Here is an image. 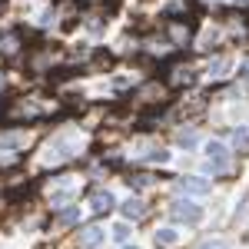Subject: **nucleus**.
Returning <instances> with one entry per match:
<instances>
[{"instance_id":"39448f33","label":"nucleus","mask_w":249,"mask_h":249,"mask_svg":"<svg viewBox=\"0 0 249 249\" xmlns=\"http://www.w3.org/2000/svg\"><path fill=\"white\" fill-rule=\"evenodd\" d=\"M90 206H93L96 213H107V210H113V206H116V199H113V193H110V190H100V193H93Z\"/></svg>"},{"instance_id":"f03ea898","label":"nucleus","mask_w":249,"mask_h":249,"mask_svg":"<svg viewBox=\"0 0 249 249\" xmlns=\"http://www.w3.org/2000/svg\"><path fill=\"white\" fill-rule=\"evenodd\" d=\"M206 160H210V170L213 173H223L226 166H230V150H226V143L210 140V143H206Z\"/></svg>"},{"instance_id":"1a4fd4ad","label":"nucleus","mask_w":249,"mask_h":249,"mask_svg":"<svg viewBox=\"0 0 249 249\" xmlns=\"http://www.w3.org/2000/svg\"><path fill=\"white\" fill-rule=\"evenodd\" d=\"M27 136L23 133H10V136H0V146H23Z\"/></svg>"},{"instance_id":"6e6552de","label":"nucleus","mask_w":249,"mask_h":249,"mask_svg":"<svg viewBox=\"0 0 249 249\" xmlns=\"http://www.w3.org/2000/svg\"><path fill=\"white\" fill-rule=\"evenodd\" d=\"M123 213H126L130 219H140L146 210H143V203H140V199H126V203H123Z\"/></svg>"},{"instance_id":"4468645a","label":"nucleus","mask_w":249,"mask_h":249,"mask_svg":"<svg viewBox=\"0 0 249 249\" xmlns=\"http://www.w3.org/2000/svg\"><path fill=\"white\" fill-rule=\"evenodd\" d=\"M239 77L249 83V60H243V63H239Z\"/></svg>"},{"instance_id":"0eeeda50","label":"nucleus","mask_w":249,"mask_h":249,"mask_svg":"<svg viewBox=\"0 0 249 249\" xmlns=\"http://www.w3.org/2000/svg\"><path fill=\"white\" fill-rule=\"evenodd\" d=\"M230 67H232V60H230V57L213 60V63H210V77H226V73H230Z\"/></svg>"},{"instance_id":"9d476101","label":"nucleus","mask_w":249,"mask_h":249,"mask_svg":"<svg viewBox=\"0 0 249 249\" xmlns=\"http://www.w3.org/2000/svg\"><path fill=\"white\" fill-rule=\"evenodd\" d=\"M110 232H113V239H116V243H126V239H130V226H126V223H116V226H113Z\"/></svg>"},{"instance_id":"f8f14e48","label":"nucleus","mask_w":249,"mask_h":249,"mask_svg":"<svg viewBox=\"0 0 249 249\" xmlns=\"http://www.w3.org/2000/svg\"><path fill=\"white\" fill-rule=\"evenodd\" d=\"M179 143H183V146H193V143H196V133H193V130H183V133H179Z\"/></svg>"},{"instance_id":"ddd939ff","label":"nucleus","mask_w":249,"mask_h":249,"mask_svg":"<svg viewBox=\"0 0 249 249\" xmlns=\"http://www.w3.org/2000/svg\"><path fill=\"white\" fill-rule=\"evenodd\" d=\"M80 216V210H67V213H60V223H73Z\"/></svg>"},{"instance_id":"f3484780","label":"nucleus","mask_w":249,"mask_h":249,"mask_svg":"<svg viewBox=\"0 0 249 249\" xmlns=\"http://www.w3.org/2000/svg\"><path fill=\"white\" fill-rule=\"evenodd\" d=\"M126 249H140V246H126Z\"/></svg>"},{"instance_id":"20e7f679","label":"nucleus","mask_w":249,"mask_h":249,"mask_svg":"<svg viewBox=\"0 0 249 249\" xmlns=\"http://www.w3.org/2000/svg\"><path fill=\"white\" fill-rule=\"evenodd\" d=\"M103 239H107V232L100 230V226H90V230H83V236H80V249H96Z\"/></svg>"},{"instance_id":"f257e3e1","label":"nucleus","mask_w":249,"mask_h":249,"mask_svg":"<svg viewBox=\"0 0 249 249\" xmlns=\"http://www.w3.org/2000/svg\"><path fill=\"white\" fill-rule=\"evenodd\" d=\"M170 213H173V219H179V223H199L203 219V206H196L193 199H176L170 206Z\"/></svg>"},{"instance_id":"2eb2a0df","label":"nucleus","mask_w":249,"mask_h":249,"mask_svg":"<svg viewBox=\"0 0 249 249\" xmlns=\"http://www.w3.org/2000/svg\"><path fill=\"white\" fill-rule=\"evenodd\" d=\"M199 249H230V246H226V243H219V239H216V243H206V246H199Z\"/></svg>"},{"instance_id":"9b49d317","label":"nucleus","mask_w":249,"mask_h":249,"mask_svg":"<svg viewBox=\"0 0 249 249\" xmlns=\"http://www.w3.org/2000/svg\"><path fill=\"white\" fill-rule=\"evenodd\" d=\"M146 160H150V163H170V153H166V150H156V153H150Z\"/></svg>"},{"instance_id":"423d86ee","label":"nucleus","mask_w":249,"mask_h":249,"mask_svg":"<svg viewBox=\"0 0 249 249\" xmlns=\"http://www.w3.org/2000/svg\"><path fill=\"white\" fill-rule=\"evenodd\" d=\"M156 243L160 246H176L179 243V232L173 230V226H163V230H156Z\"/></svg>"},{"instance_id":"7ed1b4c3","label":"nucleus","mask_w":249,"mask_h":249,"mask_svg":"<svg viewBox=\"0 0 249 249\" xmlns=\"http://www.w3.org/2000/svg\"><path fill=\"white\" fill-rule=\"evenodd\" d=\"M179 190L193 193V196H203V193L213 190V183H210V179H203V176H183V179H179Z\"/></svg>"},{"instance_id":"dca6fc26","label":"nucleus","mask_w":249,"mask_h":249,"mask_svg":"<svg viewBox=\"0 0 249 249\" xmlns=\"http://www.w3.org/2000/svg\"><path fill=\"white\" fill-rule=\"evenodd\" d=\"M236 3H249V0H236Z\"/></svg>"}]
</instances>
